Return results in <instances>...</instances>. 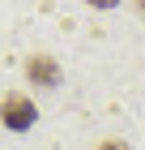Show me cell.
Segmentation results:
<instances>
[{"label":"cell","instance_id":"obj_1","mask_svg":"<svg viewBox=\"0 0 145 150\" xmlns=\"http://www.w3.org/2000/svg\"><path fill=\"white\" fill-rule=\"evenodd\" d=\"M34 120H39V112H34V103L26 99V94H4V99H0V125L4 129L26 133Z\"/></svg>","mask_w":145,"mask_h":150},{"label":"cell","instance_id":"obj_2","mask_svg":"<svg viewBox=\"0 0 145 150\" xmlns=\"http://www.w3.org/2000/svg\"><path fill=\"white\" fill-rule=\"evenodd\" d=\"M26 77H30V86H60V64L51 56H43V52H34L30 60H26Z\"/></svg>","mask_w":145,"mask_h":150},{"label":"cell","instance_id":"obj_3","mask_svg":"<svg viewBox=\"0 0 145 150\" xmlns=\"http://www.w3.org/2000/svg\"><path fill=\"white\" fill-rule=\"evenodd\" d=\"M90 9H115V4H120V0H85Z\"/></svg>","mask_w":145,"mask_h":150},{"label":"cell","instance_id":"obj_4","mask_svg":"<svg viewBox=\"0 0 145 150\" xmlns=\"http://www.w3.org/2000/svg\"><path fill=\"white\" fill-rule=\"evenodd\" d=\"M98 150H128V146H124V142H102Z\"/></svg>","mask_w":145,"mask_h":150},{"label":"cell","instance_id":"obj_5","mask_svg":"<svg viewBox=\"0 0 145 150\" xmlns=\"http://www.w3.org/2000/svg\"><path fill=\"white\" fill-rule=\"evenodd\" d=\"M137 13H141V17H145V0H137Z\"/></svg>","mask_w":145,"mask_h":150}]
</instances>
